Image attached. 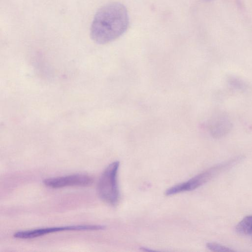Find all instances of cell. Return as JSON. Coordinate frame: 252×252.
I'll list each match as a JSON object with an SVG mask.
<instances>
[{"label":"cell","mask_w":252,"mask_h":252,"mask_svg":"<svg viewBox=\"0 0 252 252\" xmlns=\"http://www.w3.org/2000/svg\"><path fill=\"white\" fill-rule=\"evenodd\" d=\"M129 24L126 7L123 4L113 2L100 8L93 20L90 35L97 44L110 43L123 34Z\"/></svg>","instance_id":"cell-1"},{"label":"cell","mask_w":252,"mask_h":252,"mask_svg":"<svg viewBox=\"0 0 252 252\" xmlns=\"http://www.w3.org/2000/svg\"><path fill=\"white\" fill-rule=\"evenodd\" d=\"M238 163L236 158L219 163L205 171L198 174L186 182L175 185L167 189L165 192L166 196L172 195L180 192L194 190L221 172L231 168Z\"/></svg>","instance_id":"cell-2"},{"label":"cell","mask_w":252,"mask_h":252,"mask_svg":"<svg viewBox=\"0 0 252 252\" xmlns=\"http://www.w3.org/2000/svg\"><path fill=\"white\" fill-rule=\"evenodd\" d=\"M120 162L115 161L105 169L99 179L97 192L102 200L111 205H116L119 199L117 175Z\"/></svg>","instance_id":"cell-3"},{"label":"cell","mask_w":252,"mask_h":252,"mask_svg":"<svg viewBox=\"0 0 252 252\" xmlns=\"http://www.w3.org/2000/svg\"><path fill=\"white\" fill-rule=\"evenodd\" d=\"M101 225H77L38 228L33 230L19 231L15 232V238L22 239H32L56 232L64 231L99 230L105 228Z\"/></svg>","instance_id":"cell-4"},{"label":"cell","mask_w":252,"mask_h":252,"mask_svg":"<svg viewBox=\"0 0 252 252\" xmlns=\"http://www.w3.org/2000/svg\"><path fill=\"white\" fill-rule=\"evenodd\" d=\"M93 178L89 175L75 174L45 179L43 183L50 188H61L68 186H89L93 184Z\"/></svg>","instance_id":"cell-5"},{"label":"cell","mask_w":252,"mask_h":252,"mask_svg":"<svg viewBox=\"0 0 252 252\" xmlns=\"http://www.w3.org/2000/svg\"><path fill=\"white\" fill-rule=\"evenodd\" d=\"M232 124L227 116L219 115L212 118L208 124V129L214 138L220 139L226 136L232 129Z\"/></svg>","instance_id":"cell-6"},{"label":"cell","mask_w":252,"mask_h":252,"mask_svg":"<svg viewBox=\"0 0 252 252\" xmlns=\"http://www.w3.org/2000/svg\"><path fill=\"white\" fill-rule=\"evenodd\" d=\"M236 232L243 235L252 234V216H248L244 218L236 225Z\"/></svg>","instance_id":"cell-7"},{"label":"cell","mask_w":252,"mask_h":252,"mask_svg":"<svg viewBox=\"0 0 252 252\" xmlns=\"http://www.w3.org/2000/svg\"><path fill=\"white\" fill-rule=\"evenodd\" d=\"M227 82L232 89L241 92H245L248 89V84L240 78L230 76L227 78Z\"/></svg>","instance_id":"cell-8"},{"label":"cell","mask_w":252,"mask_h":252,"mask_svg":"<svg viewBox=\"0 0 252 252\" xmlns=\"http://www.w3.org/2000/svg\"><path fill=\"white\" fill-rule=\"evenodd\" d=\"M206 247L209 250L212 252H224L234 251L233 250L228 247L213 242L207 243Z\"/></svg>","instance_id":"cell-9"},{"label":"cell","mask_w":252,"mask_h":252,"mask_svg":"<svg viewBox=\"0 0 252 252\" xmlns=\"http://www.w3.org/2000/svg\"></svg>","instance_id":"cell-10"}]
</instances>
